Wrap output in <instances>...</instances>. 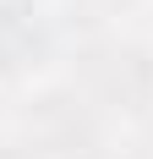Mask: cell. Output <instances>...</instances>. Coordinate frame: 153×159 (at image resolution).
<instances>
[{
    "label": "cell",
    "instance_id": "1",
    "mask_svg": "<svg viewBox=\"0 0 153 159\" xmlns=\"http://www.w3.org/2000/svg\"><path fill=\"white\" fill-rule=\"evenodd\" d=\"M93 82L104 104L120 110H148L153 104V55L137 44H109L93 55Z\"/></svg>",
    "mask_w": 153,
    "mask_h": 159
},
{
    "label": "cell",
    "instance_id": "2",
    "mask_svg": "<svg viewBox=\"0 0 153 159\" xmlns=\"http://www.w3.org/2000/svg\"><path fill=\"white\" fill-rule=\"evenodd\" d=\"M0 159H33L28 148H11V143H0Z\"/></svg>",
    "mask_w": 153,
    "mask_h": 159
}]
</instances>
